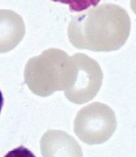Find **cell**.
Returning <instances> with one entry per match:
<instances>
[{
	"label": "cell",
	"mask_w": 136,
	"mask_h": 157,
	"mask_svg": "<svg viewBox=\"0 0 136 157\" xmlns=\"http://www.w3.org/2000/svg\"><path fill=\"white\" fill-rule=\"evenodd\" d=\"M4 103V98L2 93L0 90V113H1V110L3 106Z\"/></svg>",
	"instance_id": "obj_8"
},
{
	"label": "cell",
	"mask_w": 136,
	"mask_h": 157,
	"mask_svg": "<svg viewBox=\"0 0 136 157\" xmlns=\"http://www.w3.org/2000/svg\"><path fill=\"white\" fill-rule=\"evenodd\" d=\"M130 29L131 21L125 9L115 4L103 3L73 17L67 35L71 44L77 49L110 52L122 48Z\"/></svg>",
	"instance_id": "obj_1"
},
{
	"label": "cell",
	"mask_w": 136,
	"mask_h": 157,
	"mask_svg": "<svg viewBox=\"0 0 136 157\" xmlns=\"http://www.w3.org/2000/svg\"><path fill=\"white\" fill-rule=\"evenodd\" d=\"M4 157H36L28 148L20 146L9 151Z\"/></svg>",
	"instance_id": "obj_7"
},
{
	"label": "cell",
	"mask_w": 136,
	"mask_h": 157,
	"mask_svg": "<svg viewBox=\"0 0 136 157\" xmlns=\"http://www.w3.org/2000/svg\"><path fill=\"white\" fill-rule=\"evenodd\" d=\"M72 57L76 67L75 79L64 95L72 103L84 104L97 95L102 85L103 73L97 61L87 55L78 53Z\"/></svg>",
	"instance_id": "obj_4"
},
{
	"label": "cell",
	"mask_w": 136,
	"mask_h": 157,
	"mask_svg": "<svg viewBox=\"0 0 136 157\" xmlns=\"http://www.w3.org/2000/svg\"><path fill=\"white\" fill-rule=\"evenodd\" d=\"M117 127L116 114L107 105L95 102L80 110L74 121L75 134L87 144H100L113 136Z\"/></svg>",
	"instance_id": "obj_3"
},
{
	"label": "cell",
	"mask_w": 136,
	"mask_h": 157,
	"mask_svg": "<svg viewBox=\"0 0 136 157\" xmlns=\"http://www.w3.org/2000/svg\"><path fill=\"white\" fill-rule=\"evenodd\" d=\"M25 32L20 15L12 10H0V53L15 48L23 40Z\"/></svg>",
	"instance_id": "obj_6"
},
{
	"label": "cell",
	"mask_w": 136,
	"mask_h": 157,
	"mask_svg": "<svg viewBox=\"0 0 136 157\" xmlns=\"http://www.w3.org/2000/svg\"><path fill=\"white\" fill-rule=\"evenodd\" d=\"M44 140L42 147L44 157H83L79 144L66 132L49 131Z\"/></svg>",
	"instance_id": "obj_5"
},
{
	"label": "cell",
	"mask_w": 136,
	"mask_h": 157,
	"mask_svg": "<svg viewBox=\"0 0 136 157\" xmlns=\"http://www.w3.org/2000/svg\"><path fill=\"white\" fill-rule=\"evenodd\" d=\"M75 73L72 56L53 48L30 59L24 69L25 78L30 86H37L46 95L69 90L74 83Z\"/></svg>",
	"instance_id": "obj_2"
}]
</instances>
